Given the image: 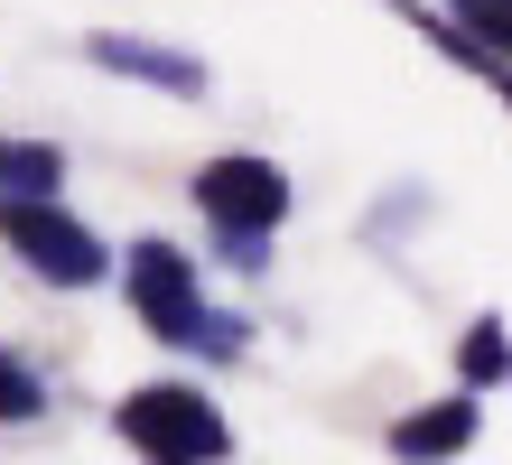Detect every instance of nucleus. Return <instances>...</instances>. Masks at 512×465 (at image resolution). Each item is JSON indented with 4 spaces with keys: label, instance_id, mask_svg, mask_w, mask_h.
Instances as JSON below:
<instances>
[{
    "label": "nucleus",
    "instance_id": "f257e3e1",
    "mask_svg": "<svg viewBox=\"0 0 512 465\" xmlns=\"http://www.w3.org/2000/svg\"><path fill=\"white\" fill-rule=\"evenodd\" d=\"M122 289L140 307V326L159 335V345H205V354H243V326L215 317V307L196 298V261L168 252V242H131L122 261Z\"/></svg>",
    "mask_w": 512,
    "mask_h": 465
},
{
    "label": "nucleus",
    "instance_id": "423d86ee",
    "mask_svg": "<svg viewBox=\"0 0 512 465\" xmlns=\"http://www.w3.org/2000/svg\"><path fill=\"white\" fill-rule=\"evenodd\" d=\"M84 56H94L103 75H140V84H159V93H205L196 56H168V47H140V38H94Z\"/></svg>",
    "mask_w": 512,
    "mask_h": 465
},
{
    "label": "nucleus",
    "instance_id": "20e7f679",
    "mask_svg": "<svg viewBox=\"0 0 512 465\" xmlns=\"http://www.w3.org/2000/svg\"><path fill=\"white\" fill-rule=\"evenodd\" d=\"M0 242H10L38 279H56V289H94V279L112 270V252H103V242L84 233L56 196H47V205H0Z\"/></svg>",
    "mask_w": 512,
    "mask_h": 465
},
{
    "label": "nucleus",
    "instance_id": "7ed1b4c3",
    "mask_svg": "<svg viewBox=\"0 0 512 465\" xmlns=\"http://www.w3.org/2000/svg\"><path fill=\"white\" fill-rule=\"evenodd\" d=\"M196 214L224 233V261L261 270V242L280 233V214H289V177L270 168V159H252V149L205 159V168H196Z\"/></svg>",
    "mask_w": 512,
    "mask_h": 465
},
{
    "label": "nucleus",
    "instance_id": "1a4fd4ad",
    "mask_svg": "<svg viewBox=\"0 0 512 465\" xmlns=\"http://www.w3.org/2000/svg\"><path fill=\"white\" fill-rule=\"evenodd\" d=\"M38 410H47V382L19 354H0V419H38Z\"/></svg>",
    "mask_w": 512,
    "mask_h": 465
},
{
    "label": "nucleus",
    "instance_id": "f03ea898",
    "mask_svg": "<svg viewBox=\"0 0 512 465\" xmlns=\"http://www.w3.org/2000/svg\"><path fill=\"white\" fill-rule=\"evenodd\" d=\"M112 428H122V447H131L140 465H215V456L233 447L224 410H215L196 382H149V391H131L122 410H112Z\"/></svg>",
    "mask_w": 512,
    "mask_h": 465
},
{
    "label": "nucleus",
    "instance_id": "0eeeda50",
    "mask_svg": "<svg viewBox=\"0 0 512 465\" xmlns=\"http://www.w3.org/2000/svg\"><path fill=\"white\" fill-rule=\"evenodd\" d=\"M56 177H66L56 140H0V205H47Z\"/></svg>",
    "mask_w": 512,
    "mask_h": 465
},
{
    "label": "nucleus",
    "instance_id": "9d476101",
    "mask_svg": "<svg viewBox=\"0 0 512 465\" xmlns=\"http://www.w3.org/2000/svg\"><path fill=\"white\" fill-rule=\"evenodd\" d=\"M485 75H494V84H503V103H512V66H485Z\"/></svg>",
    "mask_w": 512,
    "mask_h": 465
},
{
    "label": "nucleus",
    "instance_id": "6e6552de",
    "mask_svg": "<svg viewBox=\"0 0 512 465\" xmlns=\"http://www.w3.org/2000/svg\"><path fill=\"white\" fill-rule=\"evenodd\" d=\"M457 372H466V391H485V382H512V335H503V317H475V326H466V345H457Z\"/></svg>",
    "mask_w": 512,
    "mask_h": 465
},
{
    "label": "nucleus",
    "instance_id": "39448f33",
    "mask_svg": "<svg viewBox=\"0 0 512 465\" xmlns=\"http://www.w3.org/2000/svg\"><path fill=\"white\" fill-rule=\"evenodd\" d=\"M401 465H447V456H466L475 447V391L457 400H429V410H410V419H391V438H382Z\"/></svg>",
    "mask_w": 512,
    "mask_h": 465
}]
</instances>
